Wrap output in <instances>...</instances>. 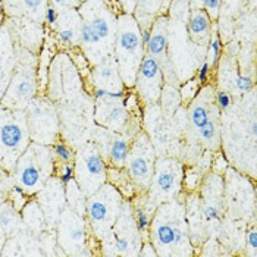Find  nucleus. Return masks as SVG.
Here are the masks:
<instances>
[{"label":"nucleus","instance_id":"1","mask_svg":"<svg viewBox=\"0 0 257 257\" xmlns=\"http://www.w3.org/2000/svg\"><path fill=\"white\" fill-rule=\"evenodd\" d=\"M77 11L81 17L79 46L85 58L99 63L113 56L118 15L103 0H84Z\"/></svg>","mask_w":257,"mask_h":257},{"label":"nucleus","instance_id":"2","mask_svg":"<svg viewBox=\"0 0 257 257\" xmlns=\"http://www.w3.org/2000/svg\"><path fill=\"white\" fill-rule=\"evenodd\" d=\"M146 55V47L141 41V31L134 15L119 14L116 17V33L113 58L118 66L122 84L134 87L141 60Z\"/></svg>","mask_w":257,"mask_h":257},{"label":"nucleus","instance_id":"3","mask_svg":"<svg viewBox=\"0 0 257 257\" xmlns=\"http://www.w3.org/2000/svg\"><path fill=\"white\" fill-rule=\"evenodd\" d=\"M172 198L159 204L153 222H150L152 239L158 248V256H177L178 248L188 244V226L184 219V209Z\"/></svg>","mask_w":257,"mask_h":257},{"label":"nucleus","instance_id":"4","mask_svg":"<svg viewBox=\"0 0 257 257\" xmlns=\"http://www.w3.org/2000/svg\"><path fill=\"white\" fill-rule=\"evenodd\" d=\"M31 144L25 110L0 106V168L12 172Z\"/></svg>","mask_w":257,"mask_h":257},{"label":"nucleus","instance_id":"5","mask_svg":"<svg viewBox=\"0 0 257 257\" xmlns=\"http://www.w3.org/2000/svg\"><path fill=\"white\" fill-rule=\"evenodd\" d=\"M53 165V153L49 147L31 141L28 149L18 159L12 172L18 187L24 190L27 196H33L40 193L50 178Z\"/></svg>","mask_w":257,"mask_h":257},{"label":"nucleus","instance_id":"6","mask_svg":"<svg viewBox=\"0 0 257 257\" xmlns=\"http://www.w3.org/2000/svg\"><path fill=\"white\" fill-rule=\"evenodd\" d=\"M85 212L88 222L99 238H106L120 213V194L113 185H106V182L88 196Z\"/></svg>","mask_w":257,"mask_h":257},{"label":"nucleus","instance_id":"7","mask_svg":"<svg viewBox=\"0 0 257 257\" xmlns=\"http://www.w3.org/2000/svg\"><path fill=\"white\" fill-rule=\"evenodd\" d=\"M30 137L39 144H52L59 134V110L47 97H34L24 109Z\"/></svg>","mask_w":257,"mask_h":257},{"label":"nucleus","instance_id":"8","mask_svg":"<svg viewBox=\"0 0 257 257\" xmlns=\"http://www.w3.org/2000/svg\"><path fill=\"white\" fill-rule=\"evenodd\" d=\"M74 163L75 181L87 197L91 196L106 182V162L94 143L84 144L78 150V153H75Z\"/></svg>","mask_w":257,"mask_h":257},{"label":"nucleus","instance_id":"9","mask_svg":"<svg viewBox=\"0 0 257 257\" xmlns=\"http://www.w3.org/2000/svg\"><path fill=\"white\" fill-rule=\"evenodd\" d=\"M182 179L181 165L175 159L159 158L155 162L153 178L150 182V201L147 212L156 210L159 204L177 197Z\"/></svg>","mask_w":257,"mask_h":257},{"label":"nucleus","instance_id":"10","mask_svg":"<svg viewBox=\"0 0 257 257\" xmlns=\"http://www.w3.org/2000/svg\"><path fill=\"white\" fill-rule=\"evenodd\" d=\"M37 93V69L34 63H28L21 59L15 66L14 75L6 88L0 106L24 110L27 104L36 97Z\"/></svg>","mask_w":257,"mask_h":257},{"label":"nucleus","instance_id":"11","mask_svg":"<svg viewBox=\"0 0 257 257\" xmlns=\"http://www.w3.org/2000/svg\"><path fill=\"white\" fill-rule=\"evenodd\" d=\"M126 165L131 181L141 190H147L153 178L155 147L146 134H139L136 143L130 147Z\"/></svg>","mask_w":257,"mask_h":257},{"label":"nucleus","instance_id":"12","mask_svg":"<svg viewBox=\"0 0 257 257\" xmlns=\"http://www.w3.org/2000/svg\"><path fill=\"white\" fill-rule=\"evenodd\" d=\"M169 18L159 15L152 25L150 40L146 46V53L158 60L162 68L163 78L168 84L178 85V75L174 68V63L169 56Z\"/></svg>","mask_w":257,"mask_h":257},{"label":"nucleus","instance_id":"13","mask_svg":"<svg viewBox=\"0 0 257 257\" xmlns=\"http://www.w3.org/2000/svg\"><path fill=\"white\" fill-rule=\"evenodd\" d=\"M58 241L60 247L68 251V254L90 256V251H85V222L82 215L72 210L69 206L65 207L58 219Z\"/></svg>","mask_w":257,"mask_h":257},{"label":"nucleus","instance_id":"14","mask_svg":"<svg viewBox=\"0 0 257 257\" xmlns=\"http://www.w3.org/2000/svg\"><path fill=\"white\" fill-rule=\"evenodd\" d=\"M122 99L123 91H110L104 97L94 100V123L116 133L123 130L128 120V112Z\"/></svg>","mask_w":257,"mask_h":257},{"label":"nucleus","instance_id":"15","mask_svg":"<svg viewBox=\"0 0 257 257\" xmlns=\"http://www.w3.org/2000/svg\"><path fill=\"white\" fill-rule=\"evenodd\" d=\"M163 84H165V78H163V72L158 60L146 53L141 60V65L136 77V84H134L141 100L149 106H153L155 103H158Z\"/></svg>","mask_w":257,"mask_h":257},{"label":"nucleus","instance_id":"16","mask_svg":"<svg viewBox=\"0 0 257 257\" xmlns=\"http://www.w3.org/2000/svg\"><path fill=\"white\" fill-rule=\"evenodd\" d=\"M140 234L141 232L137 228L136 219L130 215L125 204L123 209H120L118 219L109 234L113 235V248H115L113 254H122V256L139 254L136 248H139L140 245V237H141Z\"/></svg>","mask_w":257,"mask_h":257},{"label":"nucleus","instance_id":"17","mask_svg":"<svg viewBox=\"0 0 257 257\" xmlns=\"http://www.w3.org/2000/svg\"><path fill=\"white\" fill-rule=\"evenodd\" d=\"M93 137L94 144L99 149L103 159H107L110 165H113L118 169H122L126 165L130 144L125 137H122L116 131H110L103 126L96 128Z\"/></svg>","mask_w":257,"mask_h":257},{"label":"nucleus","instance_id":"18","mask_svg":"<svg viewBox=\"0 0 257 257\" xmlns=\"http://www.w3.org/2000/svg\"><path fill=\"white\" fill-rule=\"evenodd\" d=\"M17 63L18 53L15 52L11 34L6 30H0V103L14 75Z\"/></svg>","mask_w":257,"mask_h":257},{"label":"nucleus","instance_id":"19","mask_svg":"<svg viewBox=\"0 0 257 257\" xmlns=\"http://www.w3.org/2000/svg\"><path fill=\"white\" fill-rule=\"evenodd\" d=\"M63 184L60 181L47 179L44 187L40 190V203L44 207V215L50 223H58L63 207Z\"/></svg>","mask_w":257,"mask_h":257},{"label":"nucleus","instance_id":"20","mask_svg":"<svg viewBox=\"0 0 257 257\" xmlns=\"http://www.w3.org/2000/svg\"><path fill=\"white\" fill-rule=\"evenodd\" d=\"M49 5V0H3V12L9 17L40 22Z\"/></svg>","mask_w":257,"mask_h":257},{"label":"nucleus","instance_id":"21","mask_svg":"<svg viewBox=\"0 0 257 257\" xmlns=\"http://www.w3.org/2000/svg\"><path fill=\"white\" fill-rule=\"evenodd\" d=\"M93 81L94 85L99 88H106L110 91H122L123 84L113 56L104 58L99 63H96L93 69Z\"/></svg>","mask_w":257,"mask_h":257},{"label":"nucleus","instance_id":"22","mask_svg":"<svg viewBox=\"0 0 257 257\" xmlns=\"http://www.w3.org/2000/svg\"><path fill=\"white\" fill-rule=\"evenodd\" d=\"M65 12V15L59 14V25H56V39L62 46L77 47L79 44L81 17L77 9L72 11V15L71 9H66Z\"/></svg>","mask_w":257,"mask_h":257},{"label":"nucleus","instance_id":"23","mask_svg":"<svg viewBox=\"0 0 257 257\" xmlns=\"http://www.w3.org/2000/svg\"><path fill=\"white\" fill-rule=\"evenodd\" d=\"M212 28H213L212 20L204 9H201V8L194 9L191 14H188L187 30H188L190 40L196 46H203L204 43H207L210 40Z\"/></svg>","mask_w":257,"mask_h":257},{"label":"nucleus","instance_id":"24","mask_svg":"<svg viewBox=\"0 0 257 257\" xmlns=\"http://www.w3.org/2000/svg\"><path fill=\"white\" fill-rule=\"evenodd\" d=\"M165 0H137V9L134 18L139 22L140 28H152L155 20L162 15Z\"/></svg>","mask_w":257,"mask_h":257},{"label":"nucleus","instance_id":"25","mask_svg":"<svg viewBox=\"0 0 257 257\" xmlns=\"http://www.w3.org/2000/svg\"><path fill=\"white\" fill-rule=\"evenodd\" d=\"M66 187V191H65V194H66V198H68V203H69V207L72 209V210H75L77 213L79 215H84V212H85V206H87V200H85V194H84V191L79 188V185L77 184V181L75 179H72L68 185H65Z\"/></svg>","mask_w":257,"mask_h":257},{"label":"nucleus","instance_id":"26","mask_svg":"<svg viewBox=\"0 0 257 257\" xmlns=\"http://www.w3.org/2000/svg\"><path fill=\"white\" fill-rule=\"evenodd\" d=\"M198 137L201 141L209 146V147H215L219 143V126H218V116L216 112L213 110L210 113L209 119L206 120V123L197 131Z\"/></svg>","mask_w":257,"mask_h":257},{"label":"nucleus","instance_id":"27","mask_svg":"<svg viewBox=\"0 0 257 257\" xmlns=\"http://www.w3.org/2000/svg\"><path fill=\"white\" fill-rule=\"evenodd\" d=\"M159 100H162V106H163V110L165 112L174 113L178 109L179 103H181V96H179V91L177 90L175 85L165 82L163 84V88H162V93H160V99Z\"/></svg>","mask_w":257,"mask_h":257},{"label":"nucleus","instance_id":"28","mask_svg":"<svg viewBox=\"0 0 257 257\" xmlns=\"http://www.w3.org/2000/svg\"><path fill=\"white\" fill-rule=\"evenodd\" d=\"M209 53H210V56L207 58V60L210 63V68H215L218 65L219 59H220V53H222V43H220L218 30L215 27L212 28V36L209 40Z\"/></svg>","mask_w":257,"mask_h":257},{"label":"nucleus","instance_id":"29","mask_svg":"<svg viewBox=\"0 0 257 257\" xmlns=\"http://www.w3.org/2000/svg\"><path fill=\"white\" fill-rule=\"evenodd\" d=\"M52 153H53L55 158L59 160L60 163H74V160H75V153H74V150H72L68 144L62 143V141H56V143L53 144Z\"/></svg>","mask_w":257,"mask_h":257},{"label":"nucleus","instance_id":"30","mask_svg":"<svg viewBox=\"0 0 257 257\" xmlns=\"http://www.w3.org/2000/svg\"><path fill=\"white\" fill-rule=\"evenodd\" d=\"M198 90H200V84L197 82V79L196 78L188 79L187 82H184V84L181 85V90H179L181 101L190 103L191 100L197 96Z\"/></svg>","mask_w":257,"mask_h":257},{"label":"nucleus","instance_id":"31","mask_svg":"<svg viewBox=\"0 0 257 257\" xmlns=\"http://www.w3.org/2000/svg\"><path fill=\"white\" fill-rule=\"evenodd\" d=\"M136 223H137V228H139L140 232H146L149 228H150V215L146 209H137L136 210Z\"/></svg>","mask_w":257,"mask_h":257},{"label":"nucleus","instance_id":"32","mask_svg":"<svg viewBox=\"0 0 257 257\" xmlns=\"http://www.w3.org/2000/svg\"><path fill=\"white\" fill-rule=\"evenodd\" d=\"M59 181L63 185H68L72 179H75V169L72 163H62L59 172Z\"/></svg>","mask_w":257,"mask_h":257},{"label":"nucleus","instance_id":"33","mask_svg":"<svg viewBox=\"0 0 257 257\" xmlns=\"http://www.w3.org/2000/svg\"><path fill=\"white\" fill-rule=\"evenodd\" d=\"M220 6H222V0H203V9L207 12L212 21L218 20Z\"/></svg>","mask_w":257,"mask_h":257},{"label":"nucleus","instance_id":"34","mask_svg":"<svg viewBox=\"0 0 257 257\" xmlns=\"http://www.w3.org/2000/svg\"><path fill=\"white\" fill-rule=\"evenodd\" d=\"M44 22L49 25V27H52V28H56V25H58V22H59V12H58V9L55 8V6H52V5H49L47 6V9H46V12H44Z\"/></svg>","mask_w":257,"mask_h":257},{"label":"nucleus","instance_id":"35","mask_svg":"<svg viewBox=\"0 0 257 257\" xmlns=\"http://www.w3.org/2000/svg\"><path fill=\"white\" fill-rule=\"evenodd\" d=\"M210 63H209V60L206 59L203 62V65L198 68L197 71V82L200 84V87H203V85H206V82H207V79H209V75H210Z\"/></svg>","mask_w":257,"mask_h":257},{"label":"nucleus","instance_id":"36","mask_svg":"<svg viewBox=\"0 0 257 257\" xmlns=\"http://www.w3.org/2000/svg\"><path fill=\"white\" fill-rule=\"evenodd\" d=\"M11 209H2L0 210V229L6 231L12 226V223H15L14 213L11 215Z\"/></svg>","mask_w":257,"mask_h":257},{"label":"nucleus","instance_id":"37","mask_svg":"<svg viewBox=\"0 0 257 257\" xmlns=\"http://www.w3.org/2000/svg\"><path fill=\"white\" fill-rule=\"evenodd\" d=\"M235 87L239 93H248L253 88V79L247 75H238L235 79Z\"/></svg>","mask_w":257,"mask_h":257},{"label":"nucleus","instance_id":"38","mask_svg":"<svg viewBox=\"0 0 257 257\" xmlns=\"http://www.w3.org/2000/svg\"><path fill=\"white\" fill-rule=\"evenodd\" d=\"M215 101H216V106H218L220 110H226V109H229V106L232 103V99H231L229 93L219 91L218 94H216V100Z\"/></svg>","mask_w":257,"mask_h":257},{"label":"nucleus","instance_id":"39","mask_svg":"<svg viewBox=\"0 0 257 257\" xmlns=\"http://www.w3.org/2000/svg\"><path fill=\"white\" fill-rule=\"evenodd\" d=\"M82 0H50V5L55 8H65V9H77Z\"/></svg>","mask_w":257,"mask_h":257},{"label":"nucleus","instance_id":"40","mask_svg":"<svg viewBox=\"0 0 257 257\" xmlns=\"http://www.w3.org/2000/svg\"><path fill=\"white\" fill-rule=\"evenodd\" d=\"M119 5H120L123 14L134 15V12L137 9V0H119Z\"/></svg>","mask_w":257,"mask_h":257},{"label":"nucleus","instance_id":"41","mask_svg":"<svg viewBox=\"0 0 257 257\" xmlns=\"http://www.w3.org/2000/svg\"><path fill=\"white\" fill-rule=\"evenodd\" d=\"M247 245L253 250V254H256V247H257V234L256 231L248 232L247 235Z\"/></svg>","mask_w":257,"mask_h":257},{"label":"nucleus","instance_id":"42","mask_svg":"<svg viewBox=\"0 0 257 257\" xmlns=\"http://www.w3.org/2000/svg\"><path fill=\"white\" fill-rule=\"evenodd\" d=\"M3 168H0V190L3 188V184L6 182V177H3Z\"/></svg>","mask_w":257,"mask_h":257}]
</instances>
